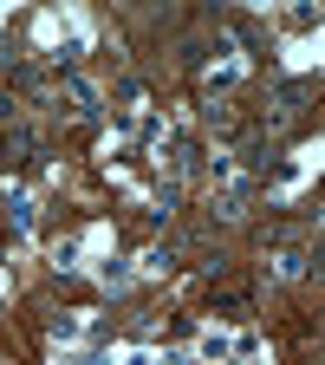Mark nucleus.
I'll return each mask as SVG.
<instances>
[{
    "label": "nucleus",
    "instance_id": "nucleus-5",
    "mask_svg": "<svg viewBox=\"0 0 325 365\" xmlns=\"http://www.w3.org/2000/svg\"><path fill=\"white\" fill-rule=\"evenodd\" d=\"M130 365H156V359H150V352H130Z\"/></svg>",
    "mask_w": 325,
    "mask_h": 365
},
{
    "label": "nucleus",
    "instance_id": "nucleus-2",
    "mask_svg": "<svg viewBox=\"0 0 325 365\" xmlns=\"http://www.w3.org/2000/svg\"><path fill=\"white\" fill-rule=\"evenodd\" d=\"M98 281H105V287H124V281H130V267H124V261H105V267H98Z\"/></svg>",
    "mask_w": 325,
    "mask_h": 365
},
{
    "label": "nucleus",
    "instance_id": "nucleus-4",
    "mask_svg": "<svg viewBox=\"0 0 325 365\" xmlns=\"http://www.w3.org/2000/svg\"><path fill=\"white\" fill-rule=\"evenodd\" d=\"M228 352V333H202V359H221Z\"/></svg>",
    "mask_w": 325,
    "mask_h": 365
},
{
    "label": "nucleus",
    "instance_id": "nucleus-3",
    "mask_svg": "<svg viewBox=\"0 0 325 365\" xmlns=\"http://www.w3.org/2000/svg\"><path fill=\"white\" fill-rule=\"evenodd\" d=\"M7 215H14L20 228H33V196H14V202H7Z\"/></svg>",
    "mask_w": 325,
    "mask_h": 365
},
{
    "label": "nucleus",
    "instance_id": "nucleus-6",
    "mask_svg": "<svg viewBox=\"0 0 325 365\" xmlns=\"http://www.w3.org/2000/svg\"><path fill=\"white\" fill-rule=\"evenodd\" d=\"M169 365H202V359H169Z\"/></svg>",
    "mask_w": 325,
    "mask_h": 365
},
{
    "label": "nucleus",
    "instance_id": "nucleus-1",
    "mask_svg": "<svg viewBox=\"0 0 325 365\" xmlns=\"http://www.w3.org/2000/svg\"><path fill=\"white\" fill-rule=\"evenodd\" d=\"M72 111L78 118H98V85H91V78H72Z\"/></svg>",
    "mask_w": 325,
    "mask_h": 365
}]
</instances>
